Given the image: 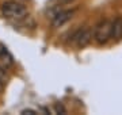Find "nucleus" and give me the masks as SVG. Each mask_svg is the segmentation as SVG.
Here are the masks:
<instances>
[{"mask_svg": "<svg viewBox=\"0 0 122 115\" xmlns=\"http://www.w3.org/2000/svg\"><path fill=\"white\" fill-rule=\"evenodd\" d=\"M1 14L3 16L10 19H23L26 16V7L22 3H18L15 0H8L1 5Z\"/></svg>", "mask_w": 122, "mask_h": 115, "instance_id": "nucleus-1", "label": "nucleus"}, {"mask_svg": "<svg viewBox=\"0 0 122 115\" xmlns=\"http://www.w3.org/2000/svg\"><path fill=\"white\" fill-rule=\"evenodd\" d=\"M75 11H76V10H61L60 12L52 19L53 27H61L62 24H65L69 19H72Z\"/></svg>", "mask_w": 122, "mask_h": 115, "instance_id": "nucleus-3", "label": "nucleus"}, {"mask_svg": "<svg viewBox=\"0 0 122 115\" xmlns=\"http://www.w3.org/2000/svg\"><path fill=\"white\" fill-rule=\"evenodd\" d=\"M111 24L113 22L109 19L100 20L94 29V41L98 45H105L111 38Z\"/></svg>", "mask_w": 122, "mask_h": 115, "instance_id": "nucleus-2", "label": "nucleus"}, {"mask_svg": "<svg viewBox=\"0 0 122 115\" xmlns=\"http://www.w3.org/2000/svg\"><path fill=\"white\" fill-rule=\"evenodd\" d=\"M0 61L3 62V65H4L5 68L7 67H12L14 65V57L12 54L10 53V50L7 48H5L3 43H0Z\"/></svg>", "mask_w": 122, "mask_h": 115, "instance_id": "nucleus-6", "label": "nucleus"}, {"mask_svg": "<svg viewBox=\"0 0 122 115\" xmlns=\"http://www.w3.org/2000/svg\"><path fill=\"white\" fill-rule=\"evenodd\" d=\"M60 3H62V4H68V3H72L73 0H58Z\"/></svg>", "mask_w": 122, "mask_h": 115, "instance_id": "nucleus-10", "label": "nucleus"}, {"mask_svg": "<svg viewBox=\"0 0 122 115\" xmlns=\"http://www.w3.org/2000/svg\"><path fill=\"white\" fill-rule=\"evenodd\" d=\"M20 114L22 115H35V114H38V112L35 110H31V108H26V110H23Z\"/></svg>", "mask_w": 122, "mask_h": 115, "instance_id": "nucleus-9", "label": "nucleus"}, {"mask_svg": "<svg viewBox=\"0 0 122 115\" xmlns=\"http://www.w3.org/2000/svg\"><path fill=\"white\" fill-rule=\"evenodd\" d=\"M8 81H10L8 73H7V71H5L4 67H1V65H0V83L5 87V84H7Z\"/></svg>", "mask_w": 122, "mask_h": 115, "instance_id": "nucleus-7", "label": "nucleus"}, {"mask_svg": "<svg viewBox=\"0 0 122 115\" xmlns=\"http://www.w3.org/2000/svg\"><path fill=\"white\" fill-rule=\"evenodd\" d=\"M92 38H94V31L90 30V29H81V33H80V35L76 41L77 48H86L87 45H90Z\"/></svg>", "mask_w": 122, "mask_h": 115, "instance_id": "nucleus-4", "label": "nucleus"}, {"mask_svg": "<svg viewBox=\"0 0 122 115\" xmlns=\"http://www.w3.org/2000/svg\"><path fill=\"white\" fill-rule=\"evenodd\" d=\"M54 111H56V114H65L66 112L64 106H62L61 103H56V104H54Z\"/></svg>", "mask_w": 122, "mask_h": 115, "instance_id": "nucleus-8", "label": "nucleus"}, {"mask_svg": "<svg viewBox=\"0 0 122 115\" xmlns=\"http://www.w3.org/2000/svg\"><path fill=\"white\" fill-rule=\"evenodd\" d=\"M122 38V16H117L111 24V39L119 41Z\"/></svg>", "mask_w": 122, "mask_h": 115, "instance_id": "nucleus-5", "label": "nucleus"}]
</instances>
